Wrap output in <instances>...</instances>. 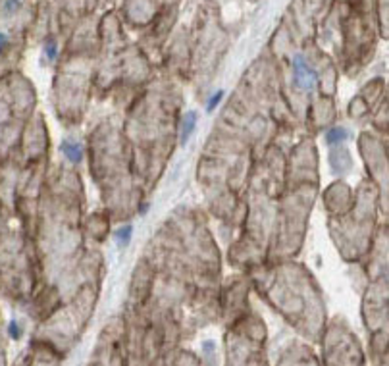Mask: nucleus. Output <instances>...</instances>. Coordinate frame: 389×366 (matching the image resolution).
Segmentation results:
<instances>
[{
  "label": "nucleus",
  "mask_w": 389,
  "mask_h": 366,
  "mask_svg": "<svg viewBox=\"0 0 389 366\" xmlns=\"http://www.w3.org/2000/svg\"><path fill=\"white\" fill-rule=\"evenodd\" d=\"M293 79H295L297 89H301V91H312V89L316 87L318 75H316V71L308 66V62L304 60V56H295Z\"/></svg>",
  "instance_id": "1"
},
{
  "label": "nucleus",
  "mask_w": 389,
  "mask_h": 366,
  "mask_svg": "<svg viewBox=\"0 0 389 366\" xmlns=\"http://www.w3.org/2000/svg\"><path fill=\"white\" fill-rule=\"evenodd\" d=\"M197 120H199V116L195 112L185 114V118H183L181 122V143H185L191 137V133H193L195 125H197Z\"/></svg>",
  "instance_id": "2"
},
{
  "label": "nucleus",
  "mask_w": 389,
  "mask_h": 366,
  "mask_svg": "<svg viewBox=\"0 0 389 366\" xmlns=\"http://www.w3.org/2000/svg\"><path fill=\"white\" fill-rule=\"evenodd\" d=\"M62 152H64L71 162H75V164H77L79 160H81V156H83V150H81V147H79L77 143H64V145H62Z\"/></svg>",
  "instance_id": "3"
},
{
  "label": "nucleus",
  "mask_w": 389,
  "mask_h": 366,
  "mask_svg": "<svg viewBox=\"0 0 389 366\" xmlns=\"http://www.w3.org/2000/svg\"><path fill=\"white\" fill-rule=\"evenodd\" d=\"M349 137V133H347L343 127H331L328 131V135H326V139H328L329 145H338V143H343V141Z\"/></svg>",
  "instance_id": "4"
},
{
  "label": "nucleus",
  "mask_w": 389,
  "mask_h": 366,
  "mask_svg": "<svg viewBox=\"0 0 389 366\" xmlns=\"http://www.w3.org/2000/svg\"><path fill=\"white\" fill-rule=\"evenodd\" d=\"M222 98H224V91H216L214 95L210 96V100H208V104H206L208 112H212V110H214V108L220 104V100H222Z\"/></svg>",
  "instance_id": "5"
},
{
  "label": "nucleus",
  "mask_w": 389,
  "mask_h": 366,
  "mask_svg": "<svg viewBox=\"0 0 389 366\" xmlns=\"http://www.w3.org/2000/svg\"><path fill=\"white\" fill-rule=\"evenodd\" d=\"M129 237H131V226L121 227V229H118V233H116V239L120 241V245L127 243V241H129Z\"/></svg>",
  "instance_id": "6"
},
{
  "label": "nucleus",
  "mask_w": 389,
  "mask_h": 366,
  "mask_svg": "<svg viewBox=\"0 0 389 366\" xmlns=\"http://www.w3.org/2000/svg\"><path fill=\"white\" fill-rule=\"evenodd\" d=\"M6 46H8V35H6V33H0V54L4 53Z\"/></svg>",
  "instance_id": "7"
},
{
  "label": "nucleus",
  "mask_w": 389,
  "mask_h": 366,
  "mask_svg": "<svg viewBox=\"0 0 389 366\" xmlns=\"http://www.w3.org/2000/svg\"><path fill=\"white\" fill-rule=\"evenodd\" d=\"M46 54H48L50 60H54V58H56V44L52 43V46L48 44V46H46Z\"/></svg>",
  "instance_id": "8"
},
{
  "label": "nucleus",
  "mask_w": 389,
  "mask_h": 366,
  "mask_svg": "<svg viewBox=\"0 0 389 366\" xmlns=\"http://www.w3.org/2000/svg\"><path fill=\"white\" fill-rule=\"evenodd\" d=\"M10 333H12V337H17V335H19V333H17V328H16V324H14V322L10 324Z\"/></svg>",
  "instance_id": "9"
}]
</instances>
